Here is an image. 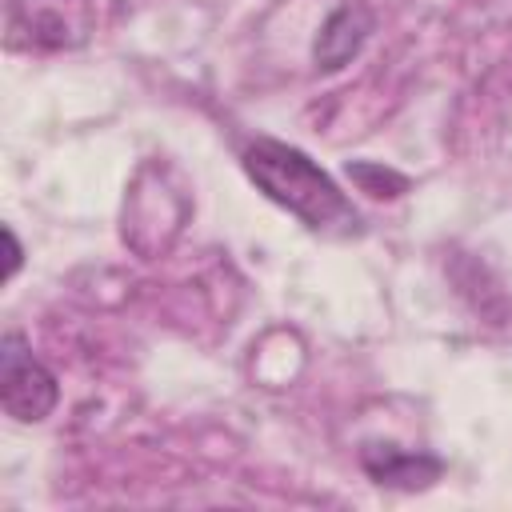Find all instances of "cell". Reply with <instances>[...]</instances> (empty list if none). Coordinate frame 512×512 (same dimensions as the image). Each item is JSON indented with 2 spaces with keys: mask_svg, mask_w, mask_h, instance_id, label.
<instances>
[{
  "mask_svg": "<svg viewBox=\"0 0 512 512\" xmlns=\"http://www.w3.org/2000/svg\"><path fill=\"white\" fill-rule=\"evenodd\" d=\"M244 172L256 180V188L268 200L300 216L312 232H324V236L360 232V212L352 208V200L300 148H288L280 140H256L244 148Z\"/></svg>",
  "mask_w": 512,
  "mask_h": 512,
  "instance_id": "cell-1",
  "label": "cell"
},
{
  "mask_svg": "<svg viewBox=\"0 0 512 512\" xmlns=\"http://www.w3.org/2000/svg\"><path fill=\"white\" fill-rule=\"evenodd\" d=\"M56 400H60L56 376L28 352L24 336L8 332L0 340V408L12 420L36 424L56 408Z\"/></svg>",
  "mask_w": 512,
  "mask_h": 512,
  "instance_id": "cell-2",
  "label": "cell"
},
{
  "mask_svg": "<svg viewBox=\"0 0 512 512\" xmlns=\"http://www.w3.org/2000/svg\"><path fill=\"white\" fill-rule=\"evenodd\" d=\"M368 32H372V12H368L364 4L336 8V12L324 20L320 36H316V48H312L316 68H324V72L344 68V64L360 52V44L368 40Z\"/></svg>",
  "mask_w": 512,
  "mask_h": 512,
  "instance_id": "cell-3",
  "label": "cell"
},
{
  "mask_svg": "<svg viewBox=\"0 0 512 512\" xmlns=\"http://www.w3.org/2000/svg\"><path fill=\"white\" fill-rule=\"evenodd\" d=\"M364 468L376 484H392V488H428L440 476V460L428 452H404L396 444H368L364 448Z\"/></svg>",
  "mask_w": 512,
  "mask_h": 512,
  "instance_id": "cell-4",
  "label": "cell"
},
{
  "mask_svg": "<svg viewBox=\"0 0 512 512\" xmlns=\"http://www.w3.org/2000/svg\"><path fill=\"white\" fill-rule=\"evenodd\" d=\"M52 0H16L8 8V32L12 40L28 32V44H72L84 36V24L68 20V4L60 12H48Z\"/></svg>",
  "mask_w": 512,
  "mask_h": 512,
  "instance_id": "cell-5",
  "label": "cell"
},
{
  "mask_svg": "<svg viewBox=\"0 0 512 512\" xmlns=\"http://www.w3.org/2000/svg\"><path fill=\"white\" fill-rule=\"evenodd\" d=\"M348 176L368 192V196H400L408 188V180L392 168H380V164H348Z\"/></svg>",
  "mask_w": 512,
  "mask_h": 512,
  "instance_id": "cell-6",
  "label": "cell"
},
{
  "mask_svg": "<svg viewBox=\"0 0 512 512\" xmlns=\"http://www.w3.org/2000/svg\"><path fill=\"white\" fill-rule=\"evenodd\" d=\"M0 236H4V248H8V268H4V280H8V276H16V268H20V256H24V252H20L16 232H12V228H4Z\"/></svg>",
  "mask_w": 512,
  "mask_h": 512,
  "instance_id": "cell-7",
  "label": "cell"
}]
</instances>
